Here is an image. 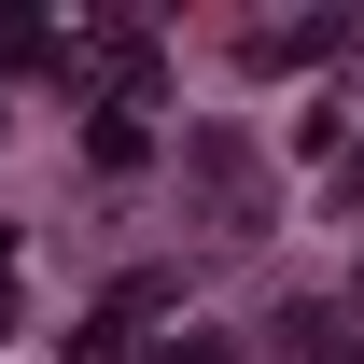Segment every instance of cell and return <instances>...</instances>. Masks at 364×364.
Masks as SVG:
<instances>
[{"mask_svg":"<svg viewBox=\"0 0 364 364\" xmlns=\"http://www.w3.org/2000/svg\"><path fill=\"white\" fill-rule=\"evenodd\" d=\"M154 364H225V350H210V336H182V350H154Z\"/></svg>","mask_w":364,"mask_h":364,"instance_id":"6da1fadb","label":"cell"},{"mask_svg":"<svg viewBox=\"0 0 364 364\" xmlns=\"http://www.w3.org/2000/svg\"><path fill=\"white\" fill-rule=\"evenodd\" d=\"M350 196H364V154H350Z\"/></svg>","mask_w":364,"mask_h":364,"instance_id":"7a4b0ae2","label":"cell"}]
</instances>
